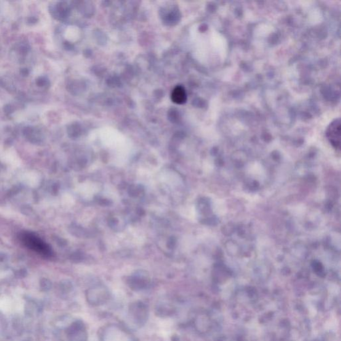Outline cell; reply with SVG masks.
Returning a JSON list of instances; mask_svg holds the SVG:
<instances>
[{
    "mask_svg": "<svg viewBox=\"0 0 341 341\" xmlns=\"http://www.w3.org/2000/svg\"><path fill=\"white\" fill-rule=\"evenodd\" d=\"M20 239L24 246L39 255L45 257H50L52 255V251L50 246L33 233H22Z\"/></svg>",
    "mask_w": 341,
    "mask_h": 341,
    "instance_id": "obj_1",
    "label": "cell"
},
{
    "mask_svg": "<svg viewBox=\"0 0 341 341\" xmlns=\"http://www.w3.org/2000/svg\"><path fill=\"white\" fill-rule=\"evenodd\" d=\"M86 298L92 307H100L106 304L110 299L108 289L103 285H96L86 291Z\"/></svg>",
    "mask_w": 341,
    "mask_h": 341,
    "instance_id": "obj_2",
    "label": "cell"
},
{
    "mask_svg": "<svg viewBox=\"0 0 341 341\" xmlns=\"http://www.w3.org/2000/svg\"><path fill=\"white\" fill-rule=\"evenodd\" d=\"M128 314L130 319L135 325L139 327H142L148 321V307L142 301H136L129 305Z\"/></svg>",
    "mask_w": 341,
    "mask_h": 341,
    "instance_id": "obj_3",
    "label": "cell"
},
{
    "mask_svg": "<svg viewBox=\"0 0 341 341\" xmlns=\"http://www.w3.org/2000/svg\"><path fill=\"white\" fill-rule=\"evenodd\" d=\"M69 341H88V334L86 325L81 320H77L66 329Z\"/></svg>",
    "mask_w": 341,
    "mask_h": 341,
    "instance_id": "obj_4",
    "label": "cell"
},
{
    "mask_svg": "<svg viewBox=\"0 0 341 341\" xmlns=\"http://www.w3.org/2000/svg\"><path fill=\"white\" fill-rule=\"evenodd\" d=\"M327 136L335 148H340L341 121L338 118L330 124L327 130Z\"/></svg>",
    "mask_w": 341,
    "mask_h": 341,
    "instance_id": "obj_5",
    "label": "cell"
},
{
    "mask_svg": "<svg viewBox=\"0 0 341 341\" xmlns=\"http://www.w3.org/2000/svg\"><path fill=\"white\" fill-rule=\"evenodd\" d=\"M127 283L131 289L136 291H142L148 287L150 279L146 274L139 273L129 278Z\"/></svg>",
    "mask_w": 341,
    "mask_h": 341,
    "instance_id": "obj_6",
    "label": "cell"
},
{
    "mask_svg": "<svg viewBox=\"0 0 341 341\" xmlns=\"http://www.w3.org/2000/svg\"><path fill=\"white\" fill-rule=\"evenodd\" d=\"M155 311L156 314L161 317H169L175 313V308L170 303H162L157 305Z\"/></svg>",
    "mask_w": 341,
    "mask_h": 341,
    "instance_id": "obj_7",
    "label": "cell"
},
{
    "mask_svg": "<svg viewBox=\"0 0 341 341\" xmlns=\"http://www.w3.org/2000/svg\"><path fill=\"white\" fill-rule=\"evenodd\" d=\"M171 97H172L173 102L178 103V104H182V103L186 102V95L184 88H182V86L177 87L173 90Z\"/></svg>",
    "mask_w": 341,
    "mask_h": 341,
    "instance_id": "obj_8",
    "label": "cell"
},
{
    "mask_svg": "<svg viewBox=\"0 0 341 341\" xmlns=\"http://www.w3.org/2000/svg\"><path fill=\"white\" fill-rule=\"evenodd\" d=\"M26 311H27V314L28 315L32 316V314H34L35 310H37V307L35 306V303L33 302H30L27 304V308H26Z\"/></svg>",
    "mask_w": 341,
    "mask_h": 341,
    "instance_id": "obj_9",
    "label": "cell"
},
{
    "mask_svg": "<svg viewBox=\"0 0 341 341\" xmlns=\"http://www.w3.org/2000/svg\"><path fill=\"white\" fill-rule=\"evenodd\" d=\"M41 288L42 289L43 291H48L51 289V283L50 282L46 280V281H43L41 282Z\"/></svg>",
    "mask_w": 341,
    "mask_h": 341,
    "instance_id": "obj_10",
    "label": "cell"
},
{
    "mask_svg": "<svg viewBox=\"0 0 341 341\" xmlns=\"http://www.w3.org/2000/svg\"><path fill=\"white\" fill-rule=\"evenodd\" d=\"M23 341H33V340L31 338H27V339H24V340Z\"/></svg>",
    "mask_w": 341,
    "mask_h": 341,
    "instance_id": "obj_11",
    "label": "cell"
}]
</instances>
